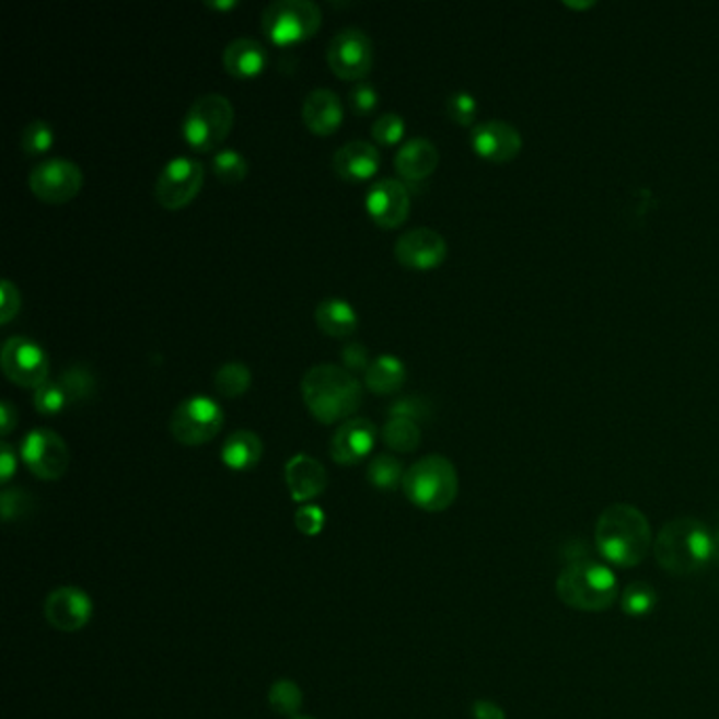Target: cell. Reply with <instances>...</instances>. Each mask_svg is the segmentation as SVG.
I'll return each instance as SVG.
<instances>
[{
    "mask_svg": "<svg viewBox=\"0 0 719 719\" xmlns=\"http://www.w3.org/2000/svg\"><path fill=\"white\" fill-rule=\"evenodd\" d=\"M595 545L612 566L635 568L654 547L650 521L634 505H612L598 519Z\"/></svg>",
    "mask_w": 719,
    "mask_h": 719,
    "instance_id": "6da1fadb",
    "label": "cell"
},
{
    "mask_svg": "<svg viewBox=\"0 0 719 719\" xmlns=\"http://www.w3.org/2000/svg\"><path fill=\"white\" fill-rule=\"evenodd\" d=\"M302 399L323 425L352 416L363 403L357 375L336 363H318L302 378Z\"/></svg>",
    "mask_w": 719,
    "mask_h": 719,
    "instance_id": "7a4b0ae2",
    "label": "cell"
},
{
    "mask_svg": "<svg viewBox=\"0 0 719 719\" xmlns=\"http://www.w3.org/2000/svg\"><path fill=\"white\" fill-rule=\"evenodd\" d=\"M652 548L662 570L694 575L714 559V534L700 519L677 518L662 525Z\"/></svg>",
    "mask_w": 719,
    "mask_h": 719,
    "instance_id": "3957f363",
    "label": "cell"
},
{
    "mask_svg": "<svg viewBox=\"0 0 719 719\" xmlns=\"http://www.w3.org/2000/svg\"><path fill=\"white\" fill-rule=\"evenodd\" d=\"M557 595L575 610L604 612L618 600V578L602 561L575 559L557 578Z\"/></svg>",
    "mask_w": 719,
    "mask_h": 719,
    "instance_id": "277c9868",
    "label": "cell"
},
{
    "mask_svg": "<svg viewBox=\"0 0 719 719\" xmlns=\"http://www.w3.org/2000/svg\"><path fill=\"white\" fill-rule=\"evenodd\" d=\"M402 488L407 500L418 509L441 513L450 509L459 496V473L445 456L431 454L405 471Z\"/></svg>",
    "mask_w": 719,
    "mask_h": 719,
    "instance_id": "5b68a950",
    "label": "cell"
},
{
    "mask_svg": "<svg viewBox=\"0 0 719 719\" xmlns=\"http://www.w3.org/2000/svg\"><path fill=\"white\" fill-rule=\"evenodd\" d=\"M234 125L231 100L220 93L197 97L182 120V136L197 152H211L222 144Z\"/></svg>",
    "mask_w": 719,
    "mask_h": 719,
    "instance_id": "8992f818",
    "label": "cell"
},
{
    "mask_svg": "<svg viewBox=\"0 0 719 719\" xmlns=\"http://www.w3.org/2000/svg\"><path fill=\"white\" fill-rule=\"evenodd\" d=\"M321 22V7L313 0H275L262 11L264 34L281 47L313 38Z\"/></svg>",
    "mask_w": 719,
    "mask_h": 719,
    "instance_id": "52a82bcc",
    "label": "cell"
},
{
    "mask_svg": "<svg viewBox=\"0 0 719 719\" xmlns=\"http://www.w3.org/2000/svg\"><path fill=\"white\" fill-rule=\"evenodd\" d=\"M224 425V411L216 399L195 395L173 409L170 431L182 445H202L211 441Z\"/></svg>",
    "mask_w": 719,
    "mask_h": 719,
    "instance_id": "ba28073f",
    "label": "cell"
},
{
    "mask_svg": "<svg viewBox=\"0 0 719 719\" xmlns=\"http://www.w3.org/2000/svg\"><path fill=\"white\" fill-rule=\"evenodd\" d=\"M327 63L345 81H359L374 66V43L366 30L346 26L327 45Z\"/></svg>",
    "mask_w": 719,
    "mask_h": 719,
    "instance_id": "9c48e42d",
    "label": "cell"
},
{
    "mask_svg": "<svg viewBox=\"0 0 719 719\" xmlns=\"http://www.w3.org/2000/svg\"><path fill=\"white\" fill-rule=\"evenodd\" d=\"M32 195L43 202L61 205L74 199L83 188V172L74 161L47 159L38 163L28 175Z\"/></svg>",
    "mask_w": 719,
    "mask_h": 719,
    "instance_id": "30bf717a",
    "label": "cell"
},
{
    "mask_svg": "<svg viewBox=\"0 0 719 719\" xmlns=\"http://www.w3.org/2000/svg\"><path fill=\"white\" fill-rule=\"evenodd\" d=\"M202 179L205 167L199 159L173 156L156 179L154 197L165 209H182L199 195Z\"/></svg>",
    "mask_w": 719,
    "mask_h": 719,
    "instance_id": "8fae6325",
    "label": "cell"
},
{
    "mask_svg": "<svg viewBox=\"0 0 719 719\" xmlns=\"http://www.w3.org/2000/svg\"><path fill=\"white\" fill-rule=\"evenodd\" d=\"M0 366L11 382L24 389H38L49 375L47 352L26 336H11L2 345Z\"/></svg>",
    "mask_w": 719,
    "mask_h": 719,
    "instance_id": "7c38bea8",
    "label": "cell"
},
{
    "mask_svg": "<svg viewBox=\"0 0 719 719\" xmlns=\"http://www.w3.org/2000/svg\"><path fill=\"white\" fill-rule=\"evenodd\" d=\"M22 459L43 482H58L70 464L66 441L51 429H34L22 441Z\"/></svg>",
    "mask_w": 719,
    "mask_h": 719,
    "instance_id": "4fadbf2b",
    "label": "cell"
},
{
    "mask_svg": "<svg viewBox=\"0 0 719 719\" xmlns=\"http://www.w3.org/2000/svg\"><path fill=\"white\" fill-rule=\"evenodd\" d=\"M45 621L61 634H77L85 629L93 616V602L79 587H59L45 600Z\"/></svg>",
    "mask_w": 719,
    "mask_h": 719,
    "instance_id": "5bb4252c",
    "label": "cell"
},
{
    "mask_svg": "<svg viewBox=\"0 0 719 719\" xmlns=\"http://www.w3.org/2000/svg\"><path fill=\"white\" fill-rule=\"evenodd\" d=\"M409 190L395 177H382L366 193V209L382 229H397L409 216Z\"/></svg>",
    "mask_w": 719,
    "mask_h": 719,
    "instance_id": "9a60e30c",
    "label": "cell"
},
{
    "mask_svg": "<svg viewBox=\"0 0 719 719\" xmlns=\"http://www.w3.org/2000/svg\"><path fill=\"white\" fill-rule=\"evenodd\" d=\"M471 146L486 161L507 163L521 152L523 138L515 125L500 118H489L473 125Z\"/></svg>",
    "mask_w": 719,
    "mask_h": 719,
    "instance_id": "2e32d148",
    "label": "cell"
},
{
    "mask_svg": "<svg viewBox=\"0 0 719 719\" xmlns=\"http://www.w3.org/2000/svg\"><path fill=\"white\" fill-rule=\"evenodd\" d=\"M395 256L405 268L431 270L448 256V243L439 232L420 227L403 232L395 243Z\"/></svg>",
    "mask_w": 719,
    "mask_h": 719,
    "instance_id": "e0dca14e",
    "label": "cell"
},
{
    "mask_svg": "<svg viewBox=\"0 0 719 719\" xmlns=\"http://www.w3.org/2000/svg\"><path fill=\"white\" fill-rule=\"evenodd\" d=\"M374 422L368 418H348L334 432L329 443V454L338 464H357L363 461L375 445Z\"/></svg>",
    "mask_w": 719,
    "mask_h": 719,
    "instance_id": "ac0fdd59",
    "label": "cell"
},
{
    "mask_svg": "<svg viewBox=\"0 0 719 719\" xmlns=\"http://www.w3.org/2000/svg\"><path fill=\"white\" fill-rule=\"evenodd\" d=\"M345 118V108L332 89H313L302 102V120L317 136H332L338 131Z\"/></svg>",
    "mask_w": 719,
    "mask_h": 719,
    "instance_id": "d6986e66",
    "label": "cell"
},
{
    "mask_svg": "<svg viewBox=\"0 0 719 719\" xmlns=\"http://www.w3.org/2000/svg\"><path fill=\"white\" fill-rule=\"evenodd\" d=\"M382 156L372 142L350 140L334 152V172L346 182H366L380 170Z\"/></svg>",
    "mask_w": 719,
    "mask_h": 719,
    "instance_id": "ffe728a7",
    "label": "cell"
},
{
    "mask_svg": "<svg viewBox=\"0 0 719 719\" xmlns=\"http://www.w3.org/2000/svg\"><path fill=\"white\" fill-rule=\"evenodd\" d=\"M286 484L293 500L309 502L327 488V471L317 459L309 454H295L286 464Z\"/></svg>",
    "mask_w": 719,
    "mask_h": 719,
    "instance_id": "44dd1931",
    "label": "cell"
},
{
    "mask_svg": "<svg viewBox=\"0 0 719 719\" xmlns=\"http://www.w3.org/2000/svg\"><path fill=\"white\" fill-rule=\"evenodd\" d=\"M439 165V150L427 138H409L395 154V170L407 182L427 179Z\"/></svg>",
    "mask_w": 719,
    "mask_h": 719,
    "instance_id": "7402d4cb",
    "label": "cell"
},
{
    "mask_svg": "<svg viewBox=\"0 0 719 719\" xmlns=\"http://www.w3.org/2000/svg\"><path fill=\"white\" fill-rule=\"evenodd\" d=\"M222 61L227 72L236 77V79H254L266 68L268 54L264 45L250 38V36H239L231 40L222 54Z\"/></svg>",
    "mask_w": 719,
    "mask_h": 719,
    "instance_id": "603a6c76",
    "label": "cell"
},
{
    "mask_svg": "<svg viewBox=\"0 0 719 719\" xmlns=\"http://www.w3.org/2000/svg\"><path fill=\"white\" fill-rule=\"evenodd\" d=\"M318 329L332 338H346L357 332L359 315L343 298H327L315 309Z\"/></svg>",
    "mask_w": 719,
    "mask_h": 719,
    "instance_id": "cb8c5ba5",
    "label": "cell"
},
{
    "mask_svg": "<svg viewBox=\"0 0 719 719\" xmlns=\"http://www.w3.org/2000/svg\"><path fill=\"white\" fill-rule=\"evenodd\" d=\"M262 439L256 432L234 431L222 445V462L232 471H250L262 461Z\"/></svg>",
    "mask_w": 719,
    "mask_h": 719,
    "instance_id": "d4e9b609",
    "label": "cell"
},
{
    "mask_svg": "<svg viewBox=\"0 0 719 719\" xmlns=\"http://www.w3.org/2000/svg\"><path fill=\"white\" fill-rule=\"evenodd\" d=\"M407 378V368L395 355H378L366 372V386L375 395H389L399 391Z\"/></svg>",
    "mask_w": 719,
    "mask_h": 719,
    "instance_id": "484cf974",
    "label": "cell"
},
{
    "mask_svg": "<svg viewBox=\"0 0 719 719\" xmlns=\"http://www.w3.org/2000/svg\"><path fill=\"white\" fill-rule=\"evenodd\" d=\"M422 432L418 422L407 420V418H389L386 425L382 427V441L402 454H409L420 445Z\"/></svg>",
    "mask_w": 719,
    "mask_h": 719,
    "instance_id": "4316f807",
    "label": "cell"
},
{
    "mask_svg": "<svg viewBox=\"0 0 719 719\" xmlns=\"http://www.w3.org/2000/svg\"><path fill=\"white\" fill-rule=\"evenodd\" d=\"M213 384L216 391L229 399L241 397L252 386V372L245 363L231 361L218 368V372L213 375Z\"/></svg>",
    "mask_w": 719,
    "mask_h": 719,
    "instance_id": "83f0119b",
    "label": "cell"
},
{
    "mask_svg": "<svg viewBox=\"0 0 719 719\" xmlns=\"http://www.w3.org/2000/svg\"><path fill=\"white\" fill-rule=\"evenodd\" d=\"M403 477L405 471L402 462L391 454H378L368 464V482L382 491H391L403 486Z\"/></svg>",
    "mask_w": 719,
    "mask_h": 719,
    "instance_id": "f1b7e54d",
    "label": "cell"
},
{
    "mask_svg": "<svg viewBox=\"0 0 719 719\" xmlns=\"http://www.w3.org/2000/svg\"><path fill=\"white\" fill-rule=\"evenodd\" d=\"M302 700H304V694L300 691V686L291 680H277L268 691V705L272 707L275 714H279L283 718H298Z\"/></svg>",
    "mask_w": 719,
    "mask_h": 719,
    "instance_id": "f546056e",
    "label": "cell"
},
{
    "mask_svg": "<svg viewBox=\"0 0 719 719\" xmlns=\"http://www.w3.org/2000/svg\"><path fill=\"white\" fill-rule=\"evenodd\" d=\"M59 386L68 395V402L81 403L95 393V375L85 366H70L59 375Z\"/></svg>",
    "mask_w": 719,
    "mask_h": 719,
    "instance_id": "4dcf8cb0",
    "label": "cell"
},
{
    "mask_svg": "<svg viewBox=\"0 0 719 719\" xmlns=\"http://www.w3.org/2000/svg\"><path fill=\"white\" fill-rule=\"evenodd\" d=\"M211 167H213L216 177L220 182L229 184V186L243 182L245 175H247V170H250L247 159L239 150H234V148H222V150H218L213 154V159H211Z\"/></svg>",
    "mask_w": 719,
    "mask_h": 719,
    "instance_id": "1f68e13d",
    "label": "cell"
},
{
    "mask_svg": "<svg viewBox=\"0 0 719 719\" xmlns=\"http://www.w3.org/2000/svg\"><path fill=\"white\" fill-rule=\"evenodd\" d=\"M657 602H659L657 591H654L650 584L641 582V580H639V582H631V584L625 589L623 598H621L623 612L629 614V616H637V618L648 616V614L657 607Z\"/></svg>",
    "mask_w": 719,
    "mask_h": 719,
    "instance_id": "d6a6232c",
    "label": "cell"
},
{
    "mask_svg": "<svg viewBox=\"0 0 719 719\" xmlns=\"http://www.w3.org/2000/svg\"><path fill=\"white\" fill-rule=\"evenodd\" d=\"M56 142L54 127L45 118H34L26 125L22 131V148L24 152L34 156V154H45Z\"/></svg>",
    "mask_w": 719,
    "mask_h": 719,
    "instance_id": "836d02e7",
    "label": "cell"
},
{
    "mask_svg": "<svg viewBox=\"0 0 719 719\" xmlns=\"http://www.w3.org/2000/svg\"><path fill=\"white\" fill-rule=\"evenodd\" d=\"M68 403V395L59 386L58 380H47L38 389H34V407L45 416L58 414Z\"/></svg>",
    "mask_w": 719,
    "mask_h": 719,
    "instance_id": "e575fe53",
    "label": "cell"
},
{
    "mask_svg": "<svg viewBox=\"0 0 719 719\" xmlns=\"http://www.w3.org/2000/svg\"><path fill=\"white\" fill-rule=\"evenodd\" d=\"M405 136V120L397 113L380 115L372 123V138L378 144L393 146Z\"/></svg>",
    "mask_w": 719,
    "mask_h": 719,
    "instance_id": "d590c367",
    "label": "cell"
},
{
    "mask_svg": "<svg viewBox=\"0 0 719 719\" xmlns=\"http://www.w3.org/2000/svg\"><path fill=\"white\" fill-rule=\"evenodd\" d=\"M445 113L459 125H473L477 118V100L468 91H454L445 102Z\"/></svg>",
    "mask_w": 719,
    "mask_h": 719,
    "instance_id": "8d00e7d4",
    "label": "cell"
},
{
    "mask_svg": "<svg viewBox=\"0 0 719 719\" xmlns=\"http://www.w3.org/2000/svg\"><path fill=\"white\" fill-rule=\"evenodd\" d=\"M391 418H407L414 422H422L431 418V403L418 395H405L402 399L391 403L389 407Z\"/></svg>",
    "mask_w": 719,
    "mask_h": 719,
    "instance_id": "74e56055",
    "label": "cell"
},
{
    "mask_svg": "<svg viewBox=\"0 0 719 719\" xmlns=\"http://www.w3.org/2000/svg\"><path fill=\"white\" fill-rule=\"evenodd\" d=\"M0 502H2V519L7 523L15 521V519H22L32 511V496L24 489H4Z\"/></svg>",
    "mask_w": 719,
    "mask_h": 719,
    "instance_id": "f35d334b",
    "label": "cell"
},
{
    "mask_svg": "<svg viewBox=\"0 0 719 719\" xmlns=\"http://www.w3.org/2000/svg\"><path fill=\"white\" fill-rule=\"evenodd\" d=\"M348 102H350V108H352L355 115L368 116L372 115L378 108L380 95H378V89L372 83L361 81L348 91Z\"/></svg>",
    "mask_w": 719,
    "mask_h": 719,
    "instance_id": "ab89813d",
    "label": "cell"
},
{
    "mask_svg": "<svg viewBox=\"0 0 719 719\" xmlns=\"http://www.w3.org/2000/svg\"><path fill=\"white\" fill-rule=\"evenodd\" d=\"M22 309V293L9 279L0 281V323L7 325Z\"/></svg>",
    "mask_w": 719,
    "mask_h": 719,
    "instance_id": "60d3db41",
    "label": "cell"
},
{
    "mask_svg": "<svg viewBox=\"0 0 719 719\" xmlns=\"http://www.w3.org/2000/svg\"><path fill=\"white\" fill-rule=\"evenodd\" d=\"M325 525V513L317 505H304L295 513V527L306 536H317Z\"/></svg>",
    "mask_w": 719,
    "mask_h": 719,
    "instance_id": "b9f144b4",
    "label": "cell"
},
{
    "mask_svg": "<svg viewBox=\"0 0 719 719\" xmlns=\"http://www.w3.org/2000/svg\"><path fill=\"white\" fill-rule=\"evenodd\" d=\"M343 361H345L348 372H368L370 368V350L361 343H348L343 348Z\"/></svg>",
    "mask_w": 719,
    "mask_h": 719,
    "instance_id": "7bdbcfd3",
    "label": "cell"
},
{
    "mask_svg": "<svg viewBox=\"0 0 719 719\" xmlns=\"http://www.w3.org/2000/svg\"><path fill=\"white\" fill-rule=\"evenodd\" d=\"M15 471H18V454L7 441H2V445H0V479H2V484H7Z\"/></svg>",
    "mask_w": 719,
    "mask_h": 719,
    "instance_id": "ee69618b",
    "label": "cell"
},
{
    "mask_svg": "<svg viewBox=\"0 0 719 719\" xmlns=\"http://www.w3.org/2000/svg\"><path fill=\"white\" fill-rule=\"evenodd\" d=\"M18 418H20V414H18V409H15L13 403H0V431H2L4 437L18 427Z\"/></svg>",
    "mask_w": 719,
    "mask_h": 719,
    "instance_id": "f6af8a7d",
    "label": "cell"
},
{
    "mask_svg": "<svg viewBox=\"0 0 719 719\" xmlns=\"http://www.w3.org/2000/svg\"><path fill=\"white\" fill-rule=\"evenodd\" d=\"M473 718L475 719H507L505 711L491 703V700H475L473 705Z\"/></svg>",
    "mask_w": 719,
    "mask_h": 719,
    "instance_id": "bcb514c9",
    "label": "cell"
},
{
    "mask_svg": "<svg viewBox=\"0 0 719 719\" xmlns=\"http://www.w3.org/2000/svg\"><path fill=\"white\" fill-rule=\"evenodd\" d=\"M205 4L211 7V9H220V11H222V9H232V7H236L239 2H236V0H220V2H218V0H207Z\"/></svg>",
    "mask_w": 719,
    "mask_h": 719,
    "instance_id": "7dc6e473",
    "label": "cell"
},
{
    "mask_svg": "<svg viewBox=\"0 0 719 719\" xmlns=\"http://www.w3.org/2000/svg\"><path fill=\"white\" fill-rule=\"evenodd\" d=\"M714 559L719 564V530L714 534Z\"/></svg>",
    "mask_w": 719,
    "mask_h": 719,
    "instance_id": "c3c4849f",
    "label": "cell"
},
{
    "mask_svg": "<svg viewBox=\"0 0 719 719\" xmlns=\"http://www.w3.org/2000/svg\"><path fill=\"white\" fill-rule=\"evenodd\" d=\"M291 719H313V718H306V716H298V718H291Z\"/></svg>",
    "mask_w": 719,
    "mask_h": 719,
    "instance_id": "681fc988",
    "label": "cell"
}]
</instances>
